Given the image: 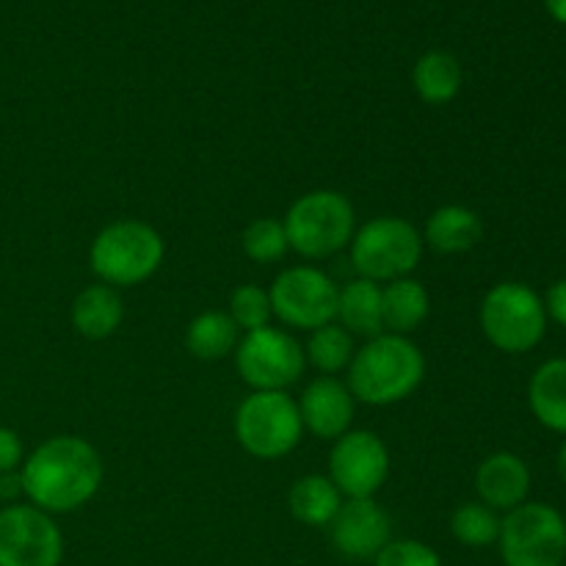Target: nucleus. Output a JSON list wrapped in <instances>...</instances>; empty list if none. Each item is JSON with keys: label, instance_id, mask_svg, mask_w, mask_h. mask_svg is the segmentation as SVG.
<instances>
[{"label": "nucleus", "instance_id": "nucleus-1", "mask_svg": "<svg viewBox=\"0 0 566 566\" xmlns=\"http://www.w3.org/2000/svg\"><path fill=\"white\" fill-rule=\"evenodd\" d=\"M103 459L83 437H50L22 462L20 481L28 503L48 514L86 506L103 484Z\"/></svg>", "mask_w": 566, "mask_h": 566}, {"label": "nucleus", "instance_id": "nucleus-2", "mask_svg": "<svg viewBox=\"0 0 566 566\" xmlns=\"http://www.w3.org/2000/svg\"><path fill=\"white\" fill-rule=\"evenodd\" d=\"M426 376V357L409 337H370L348 365V390L354 401L370 407H390L403 401L420 387Z\"/></svg>", "mask_w": 566, "mask_h": 566}, {"label": "nucleus", "instance_id": "nucleus-3", "mask_svg": "<svg viewBox=\"0 0 566 566\" xmlns=\"http://www.w3.org/2000/svg\"><path fill=\"white\" fill-rule=\"evenodd\" d=\"M164 238L144 221L125 219L105 227L92 243L88 263L94 274L111 287H133L155 274L164 263Z\"/></svg>", "mask_w": 566, "mask_h": 566}, {"label": "nucleus", "instance_id": "nucleus-4", "mask_svg": "<svg viewBox=\"0 0 566 566\" xmlns=\"http://www.w3.org/2000/svg\"><path fill=\"white\" fill-rule=\"evenodd\" d=\"M354 224H357L354 205L348 202L346 193L329 188L298 197L282 221L287 247L310 260L332 258L346 249L354 238Z\"/></svg>", "mask_w": 566, "mask_h": 566}, {"label": "nucleus", "instance_id": "nucleus-5", "mask_svg": "<svg viewBox=\"0 0 566 566\" xmlns=\"http://www.w3.org/2000/svg\"><path fill=\"white\" fill-rule=\"evenodd\" d=\"M423 254V235L418 227L398 216H379L354 232L352 265L363 280H403Z\"/></svg>", "mask_w": 566, "mask_h": 566}, {"label": "nucleus", "instance_id": "nucleus-6", "mask_svg": "<svg viewBox=\"0 0 566 566\" xmlns=\"http://www.w3.org/2000/svg\"><path fill=\"white\" fill-rule=\"evenodd\" d=\"M298 403L285 390L247 396L235 412V437L254 459H282L302 442Z\"/></svg>", "mask_w": 566, "mask_h": 566}, {"label": "nucleus", "instance_id": "nucleus-7", "mask_svg": "<svg viewBox=\"0 0 566 566\" xmlns=\"http://www.w3.org/2000/svg\"><path fill=\"white\" fill-rule=\"evenodd\" d=\"M481 329L501 352H531L545 337V304L523 282H501L481 302Z\"/></svg>", "mask_w": 566, "mask_h": 566}, {"label": "nucleus", "instance_id": "nucleus-8", "mask_svg": "<svg viewBox=\"0 0 566 566\" xmlns=\"http://www.w3.org/2000/svg\"><path fill=\"white\" fill-rule=\"evenodd\" d=\"M497 545L506 566H564L566 520L547 503H523L501 520Z\"/></svg>", "mask_w": 566, "mask_h": 566}, {"label": "nucleus", "instance_id": "nucleus-9", "mask_svg": "<svg viewBox=\"0 0 566 566\" xmlns=\"http://www.w3.org/2000/svg\"><path fill=\"white\" fill-rule=\"evenodd\" d=\"M235 365L241 379L258 392H276L296 385L304 374V348L287 332L263 326L238 340Z\"/></svg>", "mask_w": 566, "mask_h": 566}, {"label": "nucleus", "instance_id": "nucleus-10", "mask_svg": "<svg viewBox=\"0 0 566 566\" xmlns=\"http://www.w3.org/2000/svg\"><path fill=\"white\" fill-rule=\"evenodd\" d=\"M340 287L313 265L282 271L271 285V313L291 329H321L337 318Z\"/></svg>", "mask_w": 566, "mask_h": 566}, {"label": "nucleus", "instance_id": "nucleus-11", "mask_svg": "<svg viewBox=\"0 0 566 566\" xmlns=\"http://www.w3.org/2000/svg\"><path fill=\"white\" fill-rule=\"evenodd\" d=\"M64 558V536L53 514L11 503L0 509V566H59Z\"/></svg>", "mask_w": 566, "mask_h": 566}, {"label": "nucleus", "instance_id": "nucleus-12", "mask_svg": "<svg viewBox=\"0 0 566 566\" xmlns=\"http://www.w3.org/2000/svg\"><path fill=\"white\" fill-rule=\"evenodd\" d=\"M390 475V451L374 431H346L337 437L329 457L332 484L348 501L374 497Z\"/></svg>", "mask_w": 566, "mask_h": 566}, {"label": "nucleus", "instance_id": "nucleus-13", "mask_svg": "<svg viewBox=\"0 0 566 566\" xmlns=\"http://www.w3.org/2000/svg\"><path fill=\"white\" fill-rule=\"evenodd\" d=\"M390 517L374 501H346L332 520V545L343 558L352 562H374L390 542Z\"/></svg>", "mask_w": 566, "mask_h": 566}, {"label": "nucleus", "instance_id": "nucleus-14", "mask_svg": "<svg viewBox=\"0 0 566 566\" xmlns=\"http://www.w3.org/2000/svg\"><path fill=\"white\" fill-rule=\"evenodd\" d=\"M354 403L357 401L348 385L337 381L335 376H318L304 387V396L298 401L302 426L321 440H337L352 426Z\"/></svg>", "mask_w": 566, "mask_h": 566}, {"label": "nucleus", "instance_id": "nucleus-15", "mask_svg": "<svg viewBox=\"0 0 566 566\" xmlns=\"http://www.w3.org/2000/svg\"><path fill=\"white\" fill-rule=\"evenodd\" d=\"M528 490V464L517 453H492L481 462L479 473H475V492H479L481 503L495 509V512H512V509L523 506Z\"/></svg>", "mask_w": 566, "mask_h": 566}, {"label": "nucleus", "instance_id": "nucleus-16", "mask_svg": "<svg viewBox=\"0 0 566 566\" xmlns=\"http://www.w3.org/2000/svg\"><path fill=\"white\" fill-rule=\"evenodd\" d=\"M484 235V224L475 210L464 205H446L437 208L426 221L423 243H429L440 254H462L473 249Z\"/></svg>", "mask_w": 566, "mask_h": 566}, {"label": "nucleus", "instance_id": "nucleus-17", "mask_svg": "<svg viewBox=\"0 0 566 566\" xmlns=\"http://www.w3.org/2000/svg\"><path fill=\"white\" fill-rule=\"evenodd\" d=\"M125 318V304L116 287L111 285H92L86 291L77 293L75 304H72V326L77 335L88 337V340H105L114 335Z\"/></svg>", "mask_w": 566, "mask_h": 566}, {"label": "nucleus", "instance_id": "nucleus-18", "mask_svg": "<svg viewBox=\"0 0 566 566\" xmlns=\"http://www.w3.org/2000/svg\"><path fill=\"white\" fill-rule=\"evenodd\" d=\"M337 318H340V326L348 335H385L379 282L363 280V276L346 282L337 293Z\"/></svg>", "mask_w": 566, "mask_h": 566}, {"label": "nucleus", "instance_id": "nucleus-19", "mask_svg": "<svg viewBox=\"0 0 566 566\" xmlns=\"http://www.w3.org/2000/svg\"><path fill=\"white\" fill-rule=\"evenodd\" d=\"M429 291L418 280L403 276V280H392L390 285L381 287V321H385V332L390 335L407 337L429 318Z\"/></svg>", "mask_w": 566, "mask_h": 566}, {"label": "nucleus", "instance_id": "nucleus-20", "mask_svg": "<svg viewBox=\"0 0 566 566\" xmlns=\"http://www.w3.org/2000/svg\"><path fill=\"white\" fill-rule=\"evenodd\" d=\"M531 412L551 431L566 434V359H551L528 385Z\"/></svg>", "mask_w": 566, "mask_h": 566}, {"label": "nucleus", "instance_id": "nucleus-21", "mask_svg": "<svg viewBox=\"0 0 566 566\" xmlns=\"http://www.w3.org/2000/svg\"><path fill=\"white\" fill-rule=\"evenodd\" d=\"M287 503H291V514L302 525L326 528L340 512L343 495L326 475H304L293 484Z\"/></svg>", "mask_w": 566, "mask_h": 566}, {"label": "nucleus", "instance_id": "nucleus-22", "mask_svg": "<svg viewBox=\"0 0 566 566\" xmlns=\"http://www.w3.org/2000/svg\"><path fill=\"white\" fill-rule=\"evenodd\" d=\"M412 83L423 103L446 105L462 88V66H459L457 55L446 53V50H429L415 64Z\"/></svg>", "mask_w": 566, "mask_h": 566}, {"label": "nucleus", "instance_id": "nucleus-23", "mask_svg": "<svg viewBox=\"0 0 566 566\" xmlns=\"http://www.w3.org/2000/svg\"><path fill=\"white\" fill-rule=\"evenodd\" d=\"M238 346V326L227 313H202L188 324L186 348L197 359H221Z\"/></svg>", "mask_w": 566, "mask_h": 566}, {"label": "nucleus", "instance_id": "nucleus-24", "mask_svg": "<svg viewBox=\"0 0 566 566\" xmlns=\"http://www.w3.org/2000/svg\"><path fill=\"white\" fill-rule=\"evenodd\" d=\"M307 359L313 363V368H318L324 376L340 374L343 368H348L354 359V340L343 326L326 324L321 329H315L307 340Z\"/></svg>", "mask_w": 566, "mask_h": 566}, {"label": "nucleus", "instance_id": "nucleus-25", "mask_svg": "<svg viewBox=\"0 0 566 566\" xmlns=\"http://www.w3.org/2000/svg\"><path fill=\"white\" fill-rule=\"evenodd\" d=\"M451 534L468 547H490L501 536V517L484 503H464L453 512Z\"/></svg>", "mask_w": 566, "mask_h": 566}, {"label": "nucleus", "instance_id": "nucleus-26", "mask_svg": "<svg viewBox=\"0 0 566 566\" xmlns=\"http://www.w3.org/2000/svg\"><path fill=\"white\" fill-rule=\"evenodd\" d=\"M241 247L247 258L254 260V263H276L291 249L287 247L285 227L276 219H254L243 230Z\"/></svg>", "mask_w": 566, "mask_h": 566}, {"label": "nucleus", "instance_id": "nucleus-27", "mask_svg": "<svg viewBox=\"0 0 566 566\" xmlns=\"http://www.w3.org/2000/svg\"><path fill=\"white\" fill-rule=\"evenodd\" d=\"M230 315L235 321L238 329L243 332H254L269 326L271 321V296L269 291L258 285H241L235 293L230 296Z\"/></svg>", "mask_w": 566, "mask_h": 566}, {"label": "nucleus", "instance_id": "nucleus-28", "mask_svg": "<svg viewBox=\"0 0 566 566\" xmlns=\"http://www.w3.org/2000/svg\"><path fill=\"white\" fill-rule=\"evenodd\" d=\"M374 566H442V558L423 542L390 539L385 551L374 558Z\"/></svg>", "mask_w": 566, "mask_h": 566}, {"label": "nucleus", "instance_id": "nucleus-29", "mask_svg": "<svg viewBox=\"0 0 566 566\" xmlns=\"http://www.w3.org/2000/svg\"><path fill=\"white\" fill-rule=\"evenodd\" d=\"M25 457H22V440L14 429L0 426V475L17 473L22 468Z\"/></svg>", "mask_w": 566, "mask_h": 566}, {"label": "nucleus", "instance_id": "nucleus-30", "mask_svg": "<svg viewBox=\"0 0 566 566\" xmlns=\"http://www.w3.org/2000/svg\"><path fill=\"white\" fill-rule=\"evenodd\" d=\"M545 313L551 315L556 324H562L566 329V280L556 282V285L547 291V304H545Z\"/></svg>", "mask_w": 566, "mask_h": 566}, {"label": "nucleus", "instance_id": "nucleus-31", "mask_svg": "<svg viewBox=\"0 0 566 566\" xmlns=\"http://www.w3.org/2000/svg\"><path fill=\"white\" fill-rule=\"evenodd\" d=\"M17 495H22L20 470H17V473H3V475H0V497H3V501H14Z\"/></svg>", "mask_w": 566, "mask_h": 566}, {"label": "nucleus", "instance_id": "nucleus-32", "mask_svg": "<svg viewBox=\"0 0 566 566\" xmlns=\"http://www.w3.org/2000/svg\"><path fill=\"white\" fill-rule=\"evenodd\" d=\"M545 6H547V11H551L553 20L566 25V0H545Z\"/></svg>", "mask_w": 566, "mask_h": 566}, {"label": "nucleus", "instance_id": "nucleus-33", "mask_svg": "<svg viewBox=\"0 0 566 566\" xmlns=\"http://www.w3.org/2000/svg\"><path fill=\"white\" fill-rule=\"evenodd\" d=\"M558 475H562V481L566 484V440H564L562 451H558Z\"/></svg>", "mask_w": 566, "mask_h": 566}]
</instances>
